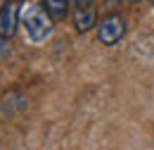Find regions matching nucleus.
I'll return each mask as SVG.
<instances>
[{
    "label": "nucleus",
    "mask_w": 154,
    "mask_h": 150,
    "mask_svg": "<svg viewBox=\"0 0 154 150\" xmlns=\"http://www.w3.org/2000/svg\"><path fill=\"white\" fill-rule=\"evenodd\" d=\"M52 21L55 19L50 17L45 5H40V2H31V5L21 7V26L31 43H45L52 36Z\"/></svg>",
    "instance_id": "obj_1"
},
{
    "label": "nucleus",
    "mask_w": 154,
    "mask_h": 150,
    "mask_svg": "<svg viewBox=\"0 0 154 150\" xmlns=\"http://www.w3.org/2000/svg\"><path fill=\"white\" fill-rule=\"evenodd\" d=\"M126 36V19L121 15H109L97 24V41L102 45H116L121 38Z\"/></svg>",
    "instance_id": "obj_2"
},
{
    "label": "nucleus",
    "mask_w": 154,
    "mask_h": 150,
    "mask_svg": "<svg viewBox=\"0 0 154 150\" xmlns=\"http://www.w3.org/2000/svg\"><path fill=\"white\" fill-rule=\"evenodd\" d=\"M71 19L78 31H90L93 26H97L95 0H71Z\"/></svg>",
    "instance_id": "obj_3"
},
{
    "label": "nucleus",
    "mask_w": 154,
    "mask_h": 150,
    "mask_svg": "<svg viewBox=\"0 0 154 150\" xmlns=\"http://www.w3.org/2000/svg\"><path fill=\"white\" fill-rule=\"evenodd\" d=\"M21 19V7L17 5V0H10L2 5L0 10V38H10L17 34V24Z\"/></svg>",
    "instance_id": "obj_4"
},
{
    "label": "nucleus",
    "mask_w": 154,
    "mask_h": 150,
    "mask_svg": "<svg viewBox=\"0 0 154 150\" xmlns=\"http://www.w3.org/2000/svg\"><path fill=\"white\" fill-rule=\"evenodd\" d=\"M43 5L55 21H62L69 15V0H43Z\"/></svg>",
    "instance_id": "obj_5"
},
{
    "label": "nucleus",
    "mask_w": 154,
    "mask_h": 150,
    "mask_svg": "<svg viewBox=\"0 0 154 150\" xmlns=\"http://www.w3.org/2000/svg\"><path fill=\"white\" fill-rule=\"evenodd\" d=\"M2 5H5V0H0V10H2Z\"/></svg>",
    "instance_id": "obj_6"
},
{
    "label": "nucleus",
    "mask_w": 154,
    "mask_h": 150,
    "mask_svg": "<svg viewBox=\"0 0 154 150\" xmlns=\"http://www.w3.org/2000/svg\"><path fill=\"white\" fill-rule=\"evenodd\" d=\"M131 2H137V0H131Z\"/></svg>",
    "instance_id": "obj_7"
}]
</instances>
